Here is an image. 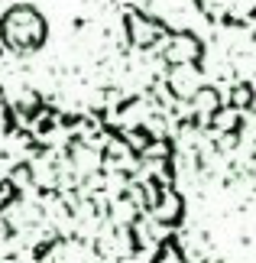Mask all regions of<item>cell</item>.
<instances>
[{"instance_id": "6da1fadb", "label": "cell", "mask_w": 256, "mask_h": 263, "mask_svg": "<svg viewBox=\"0 0 256 263\" xmlns=\"http://www.w3.org/2000/svg\"><path fill=\"white\" fill-rule=\"evenodd\" d=\"M191 4L214 23L240 26L256 20V0H191Z\"/></svg>"}]
</instances>
